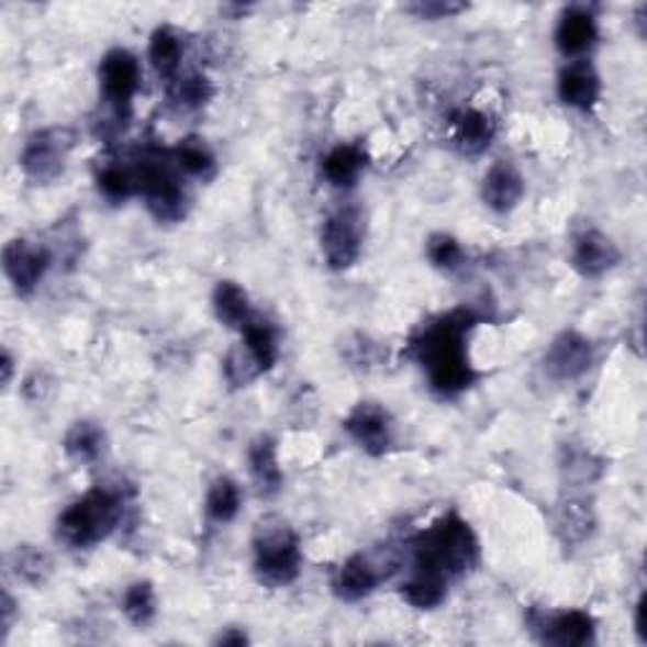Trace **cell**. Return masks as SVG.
Wrapping results in <instances>:
<instances>
[{"label": "cell", "mask_w": 647, "mask_h": 647, "mask_svg": "<svg viewBox=\"0 0 647 647\" xmlns=\"http://www.w3.org/2000/svg\"><path fill=\"white\" fill-rule=\"evenodd\" d=\"M478 324L470 309H456L425 326L413 342L417 362L423 365L431 388L443 398H456L476 382L478 372L468 357V332Z\"/></svg>", "instance_id": "6da1fadb"}, {"label": "cell", "mask_w": 647, "mask_h": 647, "mask_svg": "<svg viewBox=\"0 0 647 647\" xmlns=\"http://www.w3.org/2000/svg\"><path fill=\"white\" fill-rule=\"evenodd\" d=\"M413 546L415 567L445 579L468 575L481 559L476 532L456 511H450V514L435 521L431 528H425Z\"/></svg>", "instance_id": "7a4b0ae2"}, {"label": "cell", "mask_w": 647, "mask_h": 647, "mask_svg": "<svg viewBox=\"0 0 647 647\" xmlns=\"http://www.w3.org/2000/svg\"><path fill=\"white\" fill-rule=\"evenodd\" d=\"M122 516V493L97 486L74 501L69 509H64V514L56 521V539L69 549H91L120 526Z\"/></svg>", "instance_id": "3957f363"}, {"label": "cell", "mask_w": 647, "mask_h": 647, "mask_svg": "<svg viewBox=\"0 0 647 647\" xmlns=\"http://www.w3.org/2000/svg\"><path fill=\"white\" fill-rule=\"evenodd\" d=\"M254 571L260 584H291L301 575L299 536L286 524L260 528L254 542Z\"/></svg>", "instance_id": "277c9868"}, {"label": "cell", "mask_w": 647, "mask_h": 647, "mask_svg": "<svg viewBox=\"0 0 647 647\" xmlns=\"http://www.w3.org/2000/svg\"><path fill=\"white\" fill-rule=\"evenodd\" d=\"M365 248V221L359 208H342L322 228V254L334 271H347Z\"/></svg>", "instance_id": "5b68a950"}, {"label": "cell", "mask_w": 647, "mask_h": 647, "mask_svg": "<svg viewBox=\"0 0 647 647\" xmlns=\"http://www.w3.org/2000/svg\"><path fill=\"white\" fill-rule=\"evenodd\" d=\"M134 190L147 200V205L159 221L178 217L182 213V185L180 178L170 170V165L159 159H142L132 167Z\"/></svg>", "instance_id": "8992f818"}, {"label": "cell", "mask_w": 647, "mask_h": 647, "mask_svg": "<svg viewBox=\"0 0 647 647\" xmlns=\"http://www.w3.org/2000/svg\"><path fill=\"white\" fill-rule=\"evenodd\" d=\"M74 147L69 130H41L31 134L21 153V167L31 180L52 182L64 172V163Z\"/></svg>", "instance_id": "52a82bcc"}, {"label": "cell", "mask_w": 647, "mask_h": 647, "mask_svg": "<svg viewBox=\"0 0 647 647\" xmlns=\"http://www.w3.org/2000/svg\"><path fill=\"white\" fill-rule=\"evenodd\" d=\"M140 62L127 48H112L99 64V83H102L104 99L116 109V114H130L132 99L140 91Z\"/></svg>", "instance_id": "ba28073f"}, {"label": "cell", "mask_w": 647, "mask_h": 647, "mask_svg": "<svg viewBox=\"0 0 647 647\" xmlns=\"http://www.w3.org/2000/svg\"><path fill=\"white\" fill-rule=\"evenodd\" d=\"M528 625L542 643L559 647H582L594 643V620L582 610L565 612H528Z\"/></svg>", "instance_id": "9c48e42d"}, {"label": "cell", "mask_w": 647, "mask_h": 647, "mask_svg": "<svg viewBox=\"0 0 647 647\" xmlns=\"http://www.w3.org/2000/svg\"><path fill=\"white\" fill-rule=\"evenodd\" d=\"M48 266H52V256H48L44 246H33V243L23 238L5 243L3 271L19 297H31L38 289Z\"/></svg>", "instance_id": "30bf717a"}, {"label": "cell", "mask_w": 647, "mask_h": 647, "mask_svg": "<svg viewBox=\"0 0 647 647\" xmlns=\"http://www.w3.org/2000/svg\"><path fill=\"white\" fill-rule=\"evenodd\" d=\"M344 431L367 456H384L392 445V420L377 402H359L344 420Z\"/></svg>", "instance_id": "8fae6325"}, {"label": "cell", "mask_w": 647, "mask_h": 647, "mask_svg": "<svg viewBox=\"0 0 647 647\" xmlns=\"http://www.w3.org/2000/svg\"><path fill=\"white\" fill-rule=\"evenodd\" d=\"M592 367V344L579 332H561L546 349L544 369L554 380H577Z\"/></svg>", "instance_id": "7c38bea8"}, {"label": "cell", "mask_w": 647, "mask_h": 647, "mask_svg": "<svg viewBox=\"0 0 647 647\" xmlns=\"http://www.w3.org/2000/svg\"><path fill=\"white\" fill-rule=\"evenodd\" d=\"M620 258L622 254L617 243L594 228L579 233L575 238V248H571V264L584 279H600L620 264Z\"/></svg>", "instance_id": "4fadbf2b"}, {"label": "cell", "mask_w": 647, "mask_h": 647, "mask_svg": "<svg viewBox=\"0 0 647 647\" xmlns=\"http://www.w3.org/2000/svg\"><path fill=\"white\" fill-rule=\"evenodd\" d=\"M557 91H559L561 104L579 109V112H587V109H592L596 102H600V94H602L600 74H596V69L587 62V58H577V62H571L569 66L561 69Z\"/></svg>", "instance_id": "5bb4252c"}, {"label": "cell", "mask_w": 647, "mask_h": 647, "mask_svg": "<svg viewBox=\"0 0 647 647\" xmlns=\"http://www.w3.org/2000/svg\"><path fill=\"white\" fill-rule=\"evenodd\" d=\"M526 180L511 163H495L489 172H486L481 185V198L493 213H511L524 198Z\"/></svg>", "instance_id": "9a60e30c"}, {"label": "cell", "mask_w": 647, "mask_h": 647, "mask_svg": "<svg viewBox=\"0 0 647 647\" xmlns=\"http://www.w3.org/2000/svg\"><path fill=\"white\" fill-rule=\"evenodd\" d=\"M557 48L569 58H584V54L596 44V21L587 8H569L561 13L554 33Z\"/></svg>", "instance_id": "2e32d148"}, {"label": "cell", "mask_w": 647, "mask_h": 647, "mask_svg": "<svg viewBox=\"0 0 647 647\" xmlns=\"http://www.w3.org/2000/svg\"><path fill=\"white\" fill-rule=\"evenodd\" d=\"M377 584H380V571L365 554H355L344 561L334 577V594L344 602H359L372 594Z\"/></svg>", "instance_id": "e0dca14e"}, {"label": "cell", "mask_w": 647, "mask_h": 647, "mask_svg": "<svg viewBox=\"0 0 647 647\" xmlns=\"http://www.w3.org/2000/svg\"><path fill=\"white\" fill-rule=\"evenodd\" d=\"M248 464L250 473H254V481L258 486V493L271 499L281 491L283 486V470L279 466V450H276V440L268 438V435H260L254 440L248 450Z\"/></svg>", "instance_id": "ac0fdd59"}, {"label": "cell", "mask_w": 647, "mask_h": 647, "mask_svg": "<svg viewBox=\"0 0 647 647\" xmlns=\"http://www.w3.org/2000/svg\"><path fill=\"white\" fill-rule=\"evenodd\" d=\"M241 334H243L241 344L248 349V355L254 357L260 375L268 372V369H274V365L279 362V349H281L276 326L271 322H266V319H260L258 314H254L246 324H243Z\"/></svg>", "instance_id": "d6986e66"}, {"label": "cell", "mask_w": 647, "mask_h": 647, "mask_svg": "<svg viewBox=\"0 0 647 647\" xmlns=\"http://www.w3.org/2000/svg\"><path fill=\"white\" fill-rule=\"evenodd\" d=\"M453 130H456V145L464 155L486 153L495 137L493 116L481 112V109H466V112H460L456 122H453Z\"/></svg>", "instance_id": "ffe728a7"}, {"label": "cell", "mask_w": 647, "mask_h": 647, "mask_svg": "<svg viewBox=\"0 0 647 647\" xmlns=\"http://www.w3.org/2000/svg\"><path fill=\"white\" fill-rule=\"evenodd\" d=\"M365 167H367V155L359 145L334 147L322 163L324 178L330 180L334 188H352V185L359 180V175H362Z\"/></svg>", "instance_id": "44dd1931"}, {"label": "cell", "mask_w": 647, "mask_h": 647, "mask_svg": "<svg viewBox=\"0 0 647 647\" xmlns=\"http://www.w3.org/2000/svg\"><path fill=\"white\" fill-rule=\"evenodd\" d=\"M213 309L217 322L223 326H231V330H243V324L254 316V309H250L248 293L243 291V286L235 281H221L213 291Z\"/></svg>", "instance_id": "7402d4cb"}, {"label": "cell", "mask_w": 647, "mask_h": 647, "mask_svg": "<svg viewBox=\"0 0 647 647\" xmlns=\"http://www.w3.org/2000/svg\"><path fill=\"white\" fill-rule=\"evenodd\" d=\"M400 596L415 610H435L440 607L445 596H448V579L433 575V571L417 569L415 575L400 587Z\"/></svg>", "instance_id": "603a6c76"}, {"label": "cell", "mask_w": 647, "mask_h": 647, "mask_svg": "<svg viewBox=\"0 0 647 647\" xmlns=\"http://www.w3.org/2000/svg\"><path fill=\"white\" fill-rule=\"evenodd\" d=\"M185 44L180 33L170 26H159L149 38V64L163 79H175L180 71Z\"/></svg>", "instance_id": "cb8c5ba5"}, {"label": "cell", "mask_w": 647, "mask_h": 647, "mask_svg": "<svg viewBox=\"0 0 647 647\" xmlns=\"http://www.w3.org/2000/svg\"><path fill=\"white\" fill-rule=\"evenodd\" d=\"M64 450L77 464H94L104 453V431L91 420H79L66 433Z\"/></svg>", "instance_id": "d4e9b609"}, {"label": "cell", "mask_w": 647, "mask_h": 647, "mask_svg": "<svg viewBox=\"0 0 647 647\" xmlns=\"http://www.w3.org/2000/svg\"><path fill=\"white\" fill-rule=\"evenodd\" d=\"M241 511V489L233 478H215L205 495V514L215 524H228Z\"/></svg>", "instance_id": "484cf974"}, {"label": "cell", "mask_w": 647, "mask_h": 647, "mask_svg": "<svg viewBox=\"0 0 647 647\" xmlns=\"http://www.w3.org/2000/svg\"><path fill=\"white\" fill-rule=\"evenodd\" d=\"M594 528V514L584 501L561 503L557 514V532L565 544H582Z\"/></svg>", "instance_id": "4316f807"}, {"label": "cell", "mask_w": 647, "mask_h": 647, "mask_svg": "<svg viewBox=\"0 0 647 647\" xmlns=\"http://www.w3.org/2000/svg\"><path fill=\"white\" fill-rule=\"evenodd\" d=\"M172 163L190 178H210L215 170V155L203 140L188 137L172 149Z\"/></svg>", "instance_id": "83f0119b"}, {"label": "cell", "mask_w": 647, "mask_h": 647, "mask_svg": "<svg viewBox=\"0 0 647 647\" xmlns=\"http://www.w3.org/2000/svg\"><path fill=\"white\" fill-rule=\"evenodd\" d=\"M11 567H13V575L26 584H44L54 569L52 557L31 544H23L13 551Z\"/></svg>", "instance_id": "f1b7e54d"}, {"label": "cell", "mask_w": 647, "mask_h": 647, "mask_svg": "<svg viewBox=\"0 0 647 647\" xmlns=\"http://www.w3.org/2000/svg\"><path fill=\"white\" fill-rule=\"evenodd\" d=\"M122 612L127 615L132 625L137 627L149 625L157 615L155 587L149 582H134L132 587H127V592H124V600H122Z\"/></svg>", "instance_id": "f546056e"}, {"label": "cell", "mask_w": 647, "mask_h": 647, "mask_svg": "<svg viewBox=\"0 0 647 647\" xmlns=\"http://www.w3.org/2000/svg\"><path fill=\"white\" fill-rule=\"evenodd\" d=\"M97 188L109 203H124L130 196H134V175L130 167L122 165H107L102 172L97 175Z\"/></svg>", "instance_id": "4dcf8cb0"}, {"label": "cell", "mask_w": 647, "mask_h": 647, "mask_svg": "<svg viewBox=\"0 0 647 647\" xmlns=\"http://www.w3.org/2000/svg\"><path fill=\"white\" fill-rule=\"evenodd\" d=\"M427 258L435 268L440 271H456L464 266L466 250L460 246L458 238H453L448 233H435L427 238Z\"/></svg>", "instance_id": "1f68e13d"}, {"label": "cell", "mask_w": 647, "mask_h": 647, "mask_svg": "<svg viewBox=\"0 0 647 647\" xmlns=\"http://www.w3.org/2000/svg\"><path fill=\"white\" fill-rule=\"evenodd\" d=\"M223 372H225V380H228L233 388H246L248 382H254L256 377H260V369L256 367L254 357L248 355V349L243 347H235L228 352V357L223 359Z\"/></svg>", "instance_id": "d6a6232c"}, {"label": "cell", "mask_w": 647, "mask_h": 647, "mask_svg": "<svg viewBox=\"0 0 647 647\" xmlns=\"http://www.w3.org/2000/svg\"><path fill=\"white\" fill-rule=\"evenodd\" d=\"M175 102L185 109H198L208 104V99L213 97V87L203 77V74H188L178 83H175Z\"/></svg>", "instance_id": "836d02e7"}, {"label": "cell", "mask_w": 647, "mask_h": 647, "mask_svg": "<svg viewBox=\"0 0 647 647\" xmlns=\"http://www.w3.org/2000/svg\"><path fill=\"white\" fill-rule=\"evenodd\" d=\"M408 13H413L420 21H443L453 15L468 11L466 3H453V0H420V3L405 5Z\"/></svg>", "instance_id": "e575fe53"}, {"label": "cell", "mask_w": 647, "mask_h": 647, "mask_svg": "<svg viewBox=\"0 0 647 647\" xmlns=\"http://www.w3.org/2000/svg\"><path fill=\"white\" fill-rule=\"evenodd\" d=\"M590 460H594V458L587 450H569L567 453V464L561 468L567 470L569 478H577L579 483L594 481V478L602 473V466H587L584 468V464H590Z\"/></svg>", "instance_id": "d590c367"}, {"label": "cell", "mask_w": 647, "mask_h": 647, "mask_svg": "<svg viewBox=\"0 0 647 647\" xmlns=\"http://www.w3.org/2000/svg\"><path fill=\"white\" fill-rule=\"evenodd\" d=\"M246 643H248L246 633H241V629H235V627L225 629V633H221V637L215 640V645H246Z\"/></svg>", "instance_id": "8d00e7d4"}, {"label": "cell", "mask_w": 647, "mask_h": 647, "mask_svg": "<svg viewBox=\"0 0 647 647\" xmlns=\"http://www.w3.org/2000/svg\"><path fill=\"white\" fill-rule=\"evenodd\" d=\"M635 629L640 635V640H647V627H645V596H640L635 604Z\"/></svg>", "instance_id": "74e56055"}, {"label": "cell", "mask_w": 647, "mask_h": 647, "mask_svg": "<svg viewBox=\"0 0 647 647\" xmlns=\"http://www.w3.org/2000/svg\"><path fill=\"white\" fill-rule=\"evenodd\" d=\"M13 612H15V604L11 600V594H3V640L5 635L11 633V625H13Z\"/></svg>", "instance_id": "f35d334b"}, {"label": "cell", "mask_w": 647, "mask_h": 647, "mask_svg": "<svg viewBox=\"0 0 647 647\" xmlns=\"http://www.w3.org/2000/svg\"><path fill=\"white\" fill-rule=\"evenodd\" d=\"M0 367H3V384H11L13 357H11V352H8V349H3V362H0Z\"/></svg>", "instance_id": "ab89813d"}]
</instances>
